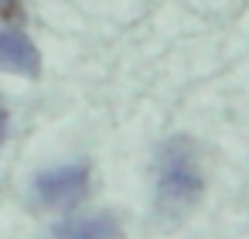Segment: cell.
Returning a JSON list of instances; mask_svg holds the SVG:
<instances>
[{
    "label": "cell",
    "instance_id": "obj_1",
    "mask_svg": "<svg viewBox=\"0 0 249 239\" xmlns=\"http://www.w3.org/2000/svg\"><path fill=\"white\" fill-rule=\"evenodd\" d=\"M205 181L198 171V150L188 137H171L160 147L157 157V191H154V208L164 225L181 222L198 202H201Z\"/></svg>",
    "mask_w": 249,
    "mask_h": 239
},
{
    "label": "cell",
    "instance_id": "obj_2",
    "mask_svg": "<svg viewBox=\"0 0 249 239\" xmlns=\"http://www.w3.org/2000/svg\"><path fill=\"white\" fill-rule=\"evenodd\" d=\"M89 191V167L86 164H65L41 171L35 178V198L45 208H72Z\"/></svg>",
    "mask_w": 249,
    "mask_h": 239
},
{
    "label": "cell",
    "instance_id": "obj_3",
    "mask_svg": "<svg viewBox=\"0 0 249 239\" xmlns=\"http://www.w3.org/2000/svg\"><path fill=\"white\" fill-rule=\"evenodd\" d=\"M41 55L31 45L28 35L4 28L0 31V72H14V75H38Z\"/></svg>",
    "mask_w": 249,
    "mask_h": 239
},
{
    "label": "cell",
    "instance_id": "obj_4",
    "mask_svg": "<svg viewBox=\"0 0 249 239\" xmlns=\"http://www.w3.org/2000/svg\"><path fill=\"white\" fill-rule=\"evenodd\" d=\"M55 239H120V222L109 212L75 215L55 225Z\"/></svg>",
    "mask_w": 249,
    "mask_h": 239
},
{
    "label": "cell",
    "instance_id": "obj_5",
    "mask_svg": "<svg viewBox=\"0 0 249 239\" xmlns=\"http://www.w3.org/2000/svg\"><path fill=\"white\" fill-rule=\"evenodd\" d=\"M24 0H0V18H21Z\"/></svg>",
    "mask_w": 249,
    "mask_h": 239
},
{
    "label": "cell",
    "instance_id": "obj_6",
    "mask_svg": "<svg viewBox=\"0 0 249 239\" xmlns=\"http://www.w3.org/2000/svg\"><path fill=\"white\" fill-rule=\"evenodd\" d=\"M4 137H7V110L0 103V144H4Z\"/></svg>",
    "mask_w": 249,
    "mask_h": 239
}]
</instances>
